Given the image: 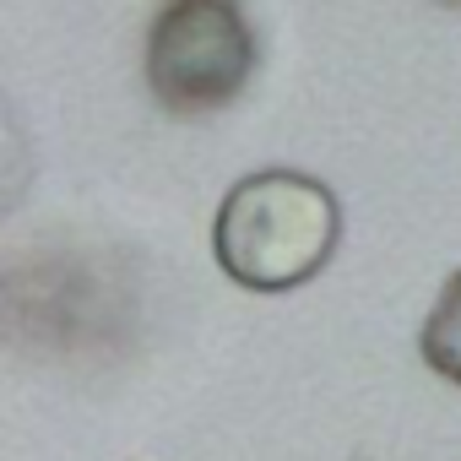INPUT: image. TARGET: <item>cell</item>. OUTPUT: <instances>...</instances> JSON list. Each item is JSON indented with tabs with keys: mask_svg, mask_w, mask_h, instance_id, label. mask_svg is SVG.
I'll return each mask as SVG.
<instances>
[{
	"mask_svg": "<svg viewBox=\"0 0 461 461\" xmlns=\"http://www.w3.org/2000/svg\"><path fill=\"white\" fill-rule=\"evenodd\" d=\"M256 60L261 50L240 0H174L147 39L152 98L179 120L228 109L256 77Z\"/></svg>",
	"mask_w": 461,
	"mask_h": 461,
	"instance_id": "7a4b0ae2",
	"label": "cell"
},
{
	"mask_svg": "<svg viewBox=\"0 0 461 461\" xmlns=\"http://www.w3.org/2000/svg\"><path fill=\"white\" fill-rule=\"evenodd\" d=\"M418 353L439 380H450L461 391V272L445 277V288H439V299L418 331Z\"/></svg>",
	"mask_w": 461,
	"mask_h": 461,
	"instance_id": "3957f363",
	"label": "cell"
},
{
	"mask_svg": "<svg viewBox=\"0 0 461 461\" xmlns=\"http://www.w3.org/2000/svg\"><path fill=\"white\" fill-rule=\"evenodd\" d=\"M450 6H461V0H450Z\"/></svg>",
	"mask_w": 461,
	"mask_h": 461,
	"instance_id": "277c9868",
	"label": "cell"
},
{
	"mask_svg": "<svg viewBox=\"0 0 461 461\" xmlns=\"http://www.w3.org/2000/svg\"><path fill=\"white\" fill-rule=\"evenodd\" d=\"M342 240L337 195L294 168H261L222 195L212 222L217 267L250 294L304 288Z\"/></svg>",
	"mask_w": 461,
	"mask_h": 461,
	"instance_id": "6da1fadb",
	"label": "cell"
}]
</instances>
